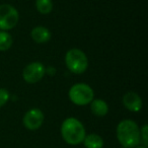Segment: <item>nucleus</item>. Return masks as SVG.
<instances>
[{"mask_svg": "<svg viewBox=\"0 0 148 148\" xmlns=\"http://www.w3.org/2000/svg\"><path fill=\"white\" fill-rule=\"evenodd\" d=\"M117 138L123 147L134 148L140 144V128L132 120H123L117 126Z\"/></svg>", "mask_w": 148, "mask_h": 148, "instance_id": "f257e3e1", "label": "nucleus"}, {"mask_svg": "<svg viewBox=\"0 0 148 148\" xmlns=\"http://www.w3.org/2000/svg\"><path fill=\"white\" fill-rule=\"evenodd\" d=\"M61 135L64 141L69 145H78L82 143L85 135V128L79 120L67 118L61 126Z\"/></svg>", "mask_w": 148, "mask_h": 148, "instance_id": "f03ea898", "label": "nucleus"}, {"mask_svg": "<svg viewBox=\"0 0 148 148\" xmlns=\"http://www.w3.org/2000/svg\"><path fill=\"white\" fill-rule=\"evenodd\" d=\"M65 64L70 72L81 74L87 69L88 60L83 51L79 49H71L65 55Z\"/></svg>", "mask_w": 148, "mask_h": 148, "instance_id": "7ed1b4c3", "label": "nucleus"}, {"mask_svg": "<svg viewBox=\"0 0 148 148\" xmlns=\"http://www.w3.org/2000/svg\"><path fill=\"white\" fill-rule=\"evenodd\" d=\"M69 99L74 105L85 106L91 103L95 97L92 88L85 83H76L69 89Z\"/></svg>", "mask_w": 148, "mask_h": 148, "instance_id": "20e7f679", "label": "nucleus"}, {"mask_svg": "<svg viewBox=\"0 0 148 148\" xmlns=\"http://www.w3.org/2000/svg\"><path fill=\"white\" fill-rule=\"evenodd\" d=\"M18 11L9 4L0 5V29L8 31L11 29L18 23Z\"/></svg>", "mask_w": 148, "mask_h": 148, "instance_id": "39448f33", "label": "nucleus"}, {"mask_svg": "<svg viewBox=\"0 0 148 148\" xmlns=\"http://www.w3.org/2000/svg\"><path fill=\"white\" fill-rule=\"evenodd\" d=\"M46 68L41 62H33L25 66L23 71V77L27 83H37L44 77Z\"/></svg>", "mask_w": 148, "mask_h": 148, "instance_id": "423d86ee", "label": "nucleus"}, {"mask_svg": "<svg viewBox=\"0 0 148 148\" xmlns=\"http://www.w3.org/2000/svg\"><path fill=\"white\" fill-rule=\"evenodd\" d=\"M23 126L31 131L41 128L44 123V114L40 109H31L23 116Z\"/></svg>", "mask_w": 148, "mask_h": 148, "instance_id": "0eeeda50", "label": "nucleus"}, {"mask_svg": "<svg viewBox=\"0 0 148 148\" xmlns=\"http://www.w3.org/2000/svg\"><path fill=\"white\" fill-rule=\"evenodd\" d=\"M123 105L130 112L137 113L142 109V99L139 95L130 91L123 97Z\"/></svg>", "mask_w": 148, "mask_h": 148, "instance_id": "6e6552de", "label": "nucleus"}, {"mask_svg": "<svg viewBox=\"0 0 148 148\" xmlns=\"http://www.w3.org/2000/svg\"><path fill=\"white\" fill-rule=\"evenodd\" d=\"M31 36L36 43L43 44L47 43L51 39V32L45 27H36L32 31Z\"/></svg>", "mask_w": 148, "mask_h": 148, "instance_id": "1a4fd4ad", "label": "nucleus"}, {"mask_svg": "<svg viewBox=\"0 0 148 148\" xmlns=\"http://www.w3.org/2000/svg\"><path fill=\"white\" fill-rule=\"evenodd\" d=\"M90 111L97 117H103L109 112V106L103 99H92L90 103Z\"/></svg>", "mask_w": 148, "mask_h": 148, "instance_id": "9d476101", "label": "nucleus"}, {"mask_svg": "<svg viewBox=\"0 0 148 148\" xmlns=\"http://www.w3.org/2000/svg\"><path fill=\"white\" fill-rule=\"evenodd\" d=\"M82 143L85 148H103V138L95 133L85 135Z\"/></svg>", "mask_w": 148, "mask_h": 148, "instance_id": "9b49d317", "label": "nucleus"}, {"mask_svg": "<svg viewBox=\"0 0 148 148\" xmlns=\"http://www.w3.org/2000/svg\"><path fill=\"white\" fill-rule=\"evenodd\" d=\"M36 7L42 14H48L53 9V3L51 0H36Z\"/></svg>", "mask_w": 148, "mask_h": 148, "instance_id": "f8f14e48", "label": "nucleus"}, {"mask_svg": "<svg viewBox=\"0 0 148 148\" xmlns=\"http://www.w3.org/2000/svg\"><path fill=\"white\" fill-rule=\"evenodd\" d=\"M12 45V38L4 31L0 32V51H7Z\"/></svg>", "mask_w": 148, "mask_h": 148, "instance_id": "ddd939ff", "label": "nucleus"}, {"mask_svg": "<svg viewBox=\"0 0 148 148\" xmlns=\"http://www.w3.org/2000/svg\"><path fill=\"white\" fill-rule=\"evenodd\" d=\"M9 97H10V95H9L7 89L0 88V108L3 107L8 101Z\"/></svg>", "mask_w": 148, "mask_h": 148, "instance_id": "4468645a", "label": "nucleus"}, {"mask_svg": "<svg viewBox=\"0 0 148 148\" xmlns=\"http://www.w3.org/2000/svg\"><path fill=\"white\" fill-rule=\"evenodd\" d=\"M147 133H148V127H147V125H144L143 127L140 129V141L143 142L144 146H147V144H148Z\"/></svg>", "mask_w": 148, "mask_h": 148, "instance_id": "2eb2a0df", "label": "nucleus"}, {"mask_svg": "<svg viewBox=\"0 0 148 148\" xmlns=\"http://www.w3.org/2000/svg\"><path fill=\"white\" fill-rule=\"evenodd\" d=\"M134 148H147V146H144V145H138V146H136V147H134Z\"/></svg>", "mask_w": 148, "mask_h": 148, "instance_id": "dca6fc26", "label": "nucleus"}]
</instances>
